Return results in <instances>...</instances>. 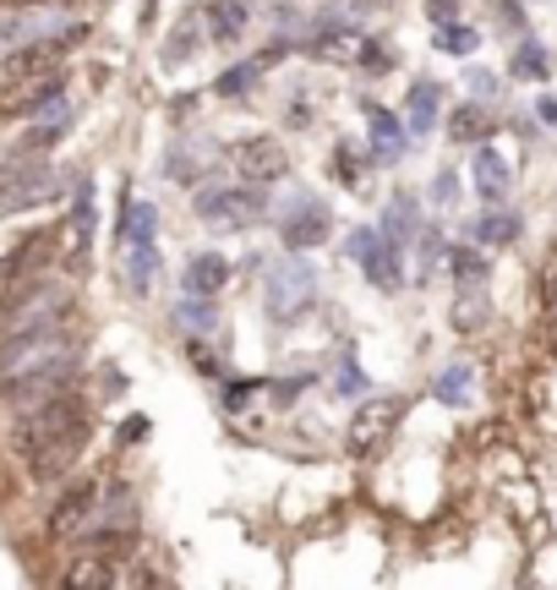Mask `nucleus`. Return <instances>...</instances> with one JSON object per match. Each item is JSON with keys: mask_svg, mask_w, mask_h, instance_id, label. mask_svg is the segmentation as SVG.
<instances>
[{"mask_svg": "<svg viewBox=\"0 0 557 590\" xmlns=\"http://www.w3.org/2000/svg\"><path fill=\"white\" fill-rule=\"evenodd\" d=\"M88 438H94V405L77 389H66V394H55V400H44V405H33L22 416H11V448L22 454V465H28V476L39 487L66 481L72 465L83 459Z\"/></svg>", "mask_w": 557, "mask_h": 590, "instance_id": "obj_1", "label": "nucleus"}, {"mask_svg": "<svg viewBox=\"0 0 557 590\" xmlns=\"http://www.w3.org/2000/svg\"><path fill=\"white\" fill-rule=\"evenodd\" d=\"M323 301V274L306 252H284L274 263H263V312L274 323H301L306 312H317Z\"/></svg>", "mask_w": 557, "mask_h": 590, "instance_id": "obj_2", "label": "nucleus"}, {"mask_svg": "<svg viewBox=\"0 0 557 590\" xmlns=\"http://www.w3.org/2000/svg\"><path fill=\"white\" fill-rule=\"evenodd\" d=\"M83 350H88V345H77V350H55V356H44V361H33V367L0 378V411L22 416V411H33V405H44V400L77 389V383H83Z\"/></svg>", "mask_w": 557, "mask_h": 590, "instance_id": "obj_3", "label": "nucleus"}, {"mask_svg": "<svg viewBox=\"0 0 557 590\" xmlns=\"http://www.w3.org/2000/svg\"><path fill=\"white\" fill-rule=\"evenodd\" d=\"M61 170L50 164V159H39V153H28V148H17V153H6L0 159V214H28V208H44V203H55L61 197Z\"/></svg>", "mask_w": 557, "mask_h": 590, "instance_id": "obj_4", "label": "nucleus"}, {"mask_svg": "<svg viewBox=\"0 0 557 590\" xmlns=\"http://www.w3.org/2000/svg\"><path fill=\"white\" fill-rule=\"evenodd\" d=\"M192 214L214 230H252L263 219H274V203H269V186L258 181H241V186H197V203Z\"/></svg>", "mask_w": 557, "mask_h": 590, "instance_id": "obj_5", "label": "nucleus"}, {"mask_svg": "<svg viewBox=\"0 0 557 590\" xmlns=\"http://www.w3.org/2000/svg\"><path fill=\"white\" fill-rule=\"evenodd\" d=\"M274 219H278L284 252H312V247H323V241L334 236V208H328L317 192H290Z\"/></svg>", "mask_w": 557, "mask_h": 590, "instance_id": "obj_6", "label": "nucleus"}, {"mask_svg": "<svg viewBox=\"0 0 557 590\" xmlns=\"http://www.w3.org/2000/svg\"><path fill=\"white\" fill-rule=\"evenodd\" d=\"M77 17H66L61 0H44V6H0V55L33 44V39H55L66 33Z\"/></svg>", "mask_w": 557, "mask_h": 590, "instance_id": "obj_7", "label": "nucleus"}, {"mask_svg": "<svg viewBox=\"0 0 557 590\" xmlns=\"http://www.w3.org/2000/svg\"><path fill=\"white\" fill-rule=\"evenodd\" d=\"M99 492H105V481H94V476L66 481V492H61V498H55V509H50V536H55V542H77V536L94 525Z\"/></svg>", "mask_w": 557, "mask_h": 590, "instance_id": "obj_8", "label": "nucleus"}, {"mask_svg": "<svg viewBox=\"0 0 557 590\" xmlns=\"http://www.w3.org/2000/svg\"><path fill=\"white\" fill-rule=\"evenodd\" d=\"M367 159L378 164V170H389V164H400L405 153H411V121H405V110H389V105H367Z\"/></svg>", "mask_w": 557, "mask_h": 590, "instance_id": "obj_9", "label": "nucleus"}, {"mask_svg": "<svg viewBox=\"0 0 557 590\" xmlns=\"http://www.w3.org/2000/svg\"><path fill=\"white\" fill-rule=\"evenodd\" d=\"M66 94V66H55V72H44V77H17V83H6L0 88V116L6 121H33L50 99H61Z\"/></svg>", "mask_w": 557, "mask_h": 590, "instance_id": "obj_10", "label": "nucleus"}, {"mask_svg": "<svg viewBox=\"0 0 557 590\" xmlns=\"http://www.w3.org/2000/svg\"><path fill=\"white\" fill-rule=\"evenodd\" d=\"M138 525H142L138 487H132V481H105L99 509H94V525H88L77 542H88V536H116V531H138ZM77 542H72V547H77Z\"/></svg>", "mask_w": 557, "mask_h": 590, "instance_id": "obj_11", "label": "nucleus"}, {"mask_svg": "<svg viewBox=\"0 0 557 590\" xmlns=\"http://www.w3.org/2000/svg\"><path fill=\"white\" fill-rule=\"evenodd\" d=\"M55 252H61V225L22 236V241H17V247H11V252L0 258V291H6L11 280H28V274H50Z\"/></svg>", "mask_w": 557, "mask_h": 590, "instance_id": "obj_12", "label": "nucleus"}, {"mask_svg": "<svg viewBox=\"0 0 557 590\" xmlns=\"http://www.w3.org/2000/svg\"><path fill=\"white\" fill-rule=\"evenodd\" d=\"M405 252H411L405 241H394V236H383V230H378L372 252H367V258H361L356 269L367 274V285H372V291L400 295V291H405Z\"/></svg>", "mask_w": 557, "mask_h": 590, "instance_id": "obj_13", "label": "nucleus"}, {"mask_svg": "<svg viewBox=\"0 0 557 590\" xmlns=\"http://www.w3.org/2000/svg\"><path fill=\"white\" fill-rule=\"evenodd\" d=\"M230 159H236V175L258 181V186H274V181L290 175V159H284V148L274 138H247V143L230 148Z\"/></svg>", "mask_w": 557, "mask_h": 590, "instance_id": "obj_14", "label": "nucleus"}, {"mask_svg": "<svg viewBox=\"0 0 557 590\" xmlns=\"http://www.w3.org/2000/svg\"><path fill=\"white\" fill-rule=\"evenodd\" d=\"M400 416H405V400H372V405H361V416L350 422V438H345L350 454H372L378 442L400 427Z\"/></svg>", "mask_w": 557, "mask_h": 590, "instance_id": "obj_15", "label": "nucleus"}, {"mask_svg": "<svg viewBox=\"0 0 557 590\" xmlns=\"http://www.w3.org/2000/svg\"><path fill=\"white\" fill-rule=\"evenodd\" d=\"M470 186H476V203H481V208H503V203H509V159L492 143H476Z\"/></svg>", "mask_w": 557, "mask_h": 590, "instance_id": "obj_16", "label": "nucleus"}, {"mask_svg": "<svg viewBox=\"0 0 557 590\" xmlns=\"http://www.w3.org/2000/svg\"><path fill=\"white\" fill-rule=\"evenodd\" d=\"M77 127V105L61 94V99H50L33 121H28V132H22V148L28 153H50V148H61V138Z\"/></svg>", "mask_w": 557, "mask_h": 590, "instance_id": "obj_17", "label": "nucleus"}, {"mask_svg": "<svg viewBox=\"0 0 557 590\" xmlns=\"http://www.w3.org/2000/svg\"><path fill=\"white\" fill-rule=\"evenodd\" d=\"M116 241L121 252L127 247H159V208L148 197H132L121 192V214H116Z\"/></svg>", "mask_w": 557, "mask_h": 590, "instance_id": "obj_18", "label": "nucleus"}, {"mask_svg": "<svg viewBox=\"0 0 557 590\" xmlns=\"http://www.w3.org/2000/svg\"><path fill=\"white\" fill-rule=\"evenodd\" d=\"M203 44H208V11H203V6H192V11H181V22L170 28V39H164L159 61H164V66H186Z\"/></svg>", "mask_w": 557, "mask_h": 590, "instance_id": "obj_19", "label": "nucleus"}, {"mask_svg": "<svg viewBox=\"0 0 557 590\" xmlns=\"http://www.w3.org/2000/svg\"><path fill=\"white\" fill-rule=\"evenodd\" d=\"M225 285H230V258H225L219 247L186 258V274H181V291L186 295H219Z\"/></svg>", "mask_w": 557, "mask_h": 590, "instance_id": "obj_20", "label": "nucleus"}, {"mask_svg": "<svg viewBox=\"0 0 557 590\" xmlns=\"http://www.w3.org/2000/svg\"><path fill=\"white\" fill-rule=\"evenodd\" d=\"M443 132L454 138L459 148H476V143H492V132H498V121H492V110H487V99H465L459 110H448V121H443Z\"/></svg>", "mask_w": 557, "mask_h": 590, "instance_id": "obj_21", "label": "nucleus"}, {"mask_svg": "<svg viewBox=\"0 0 557 590\" xmlns=\"http://www.w3.org/2000/svg\"><path fill=\"white\" fill-rule=\"evenodd\" d=\"M203 153H214V143H203V138H175V143L164 148V175L181 181V186H203V175H208V164H214V159H203Z\"/></svg>", "mask_w": 557, "mask_h": 590, "instance_id": "obj_22", "label": "nucleus"}, {"mask_svg": "<svg viewBox=\"0 0 557 590\" xmlns=\"http://www.w3.org/2000/svg\"><path fill=\"white\" fill-rule=\"evenodd\" d=\"M361 39V28L339 11V6H323L317 17H312V33H306V50H317V55H339L345 44H356Z\"/></svg>", "mask_w": 557, "mask_h": 590, "instance_id": "obj_23", "label": "nucleus"}, {"mask_svg": "<svg viewBox=\"0 0 557 590\" xmlns=\"http://www.w3.org/2000/svg\"><path fill=\"white\" fill-rule=\"evenodd\" d=\"M405 121H411L416 138H432V132L443 127V83H432V77H416V83H411V94H405Z\"/></svg>", "mask_w": 557, "mask_h": 590, "instance_id": "obj_24", "label": "nucleus"}, {"mask_svg": "<svg viewBox=\"0 0 557 590\" xmlns=\"http://www.w3.org/2000/svg\"><path fill=\"white\" fill-rule=\"evenodd\" d=\"M94 225H99V203H94V175H77V181H72V236H77V269H88Z\"/></svg>", "mask_w": 557, "mask_h": 590, "instance_id": "obj_25", "label": "nucleus"}, {"mask_svg": "<svg viewBox=\"0 0 557 590\" xmlns=\"http://www.w3.org/2000/svg\"><path fill=\"white\" fill-rule=\"evenodd\" d=\"M509 77H520V83H547V77H553V50H547L536 33H520L514 50H509Z\"/></svg>", "mask_w": 557, "mask_h": 590, "instance_id": "obj_26", "label": "nucleus"}, {"mask_svg": "<svg viewBox=\"0 0 557 590\" xmlns=\"http://www.w3.org/2000/svg\"><path fill=\"white\" fill-rule=\"evenodd\" d=\"M520 236H525V219L509 214V208H481L476 225H470V241H476V247H492V252H498V247H514Z\"/></svg>", "mask_w": 557, "mask_h": 590, "instance_id": "obj_27", "label": "nucleus"}, {"mask_svg": "<svg viewBox=\"0 0 557 590\" xmlns=\"http://www.w3.org/2000/svg\"><path fill=\"white\" fill-rule=\"evenodd\" d=\"M274 61H278L274 50H263V55H252V61H236L230 72H219V77H214V94H219V99H247V94L263 83V72H269Z\"/></svg>", "mask_w": 557, "mask_h": 590, "instance_id": "obj_28", "label": "nucleus"}, {"mask_svg": "<svg viewBox=\"0 0 557 590\" xmlns=\"http://www.w3.org/2000/svg\"><path fill=\"white\" fill-rule=\"evenodd\" d=\"M170 323L181 328V334H214L219 328V295H186L170 306Z\"/></svg>", "mask_w": 557, "mask_h": 590, "instance_id": "obj_29", "label": "nucleus"}, {"mask_svg": "<svg viewBox=\"0 0 557 590\" xmlns=\"http://www.w3.org/2000/svg\"><path fill=\"white\" fill-rule=\"evenodd\" d=\"M378 230L411 247V241L421 236V197L416 192H394V197H389V208H383V219H378Z\"/></svg>", "mask_w": 557, "mask_h": 590, "instance_id": "obj_30", "label": "nucleus"}, {"mask_svg": "<svg viewBox=\"0 0 557 590\" xmlns=\"http://www.w3.org/2000/svg\"><path fill=\"white\" fill-rule=\"evenodd\" d=\"M203 11H208V39H214V44H241V33H247V22H252L247 0H208Z\"/></svg>", "mask_w": 557, "mask_h": 590, "instance_id": "obj_31", "label": "nucleus"}, {"mask_svg": "<svg viewBox=\"0 0 557 590\" xmlns=\"http://www.w3.org/2000/svg\"><path fill=\"white\" fill-rule=\"evenodd\" d=\"M470 394H476V367H470V361H454V367H443V372L432 378V400L448 405V411L470 405Z\"/></svg>", "mask_w": 557, "mask_h": 590, "instance_id": "obj_32", "label": "nucleus"}, {"mask_svg": "<svg viewBox=\"0 0 557 590\" xmlns=\"http://www.w3.org/2000/svg\"><path fill=\"white\" fill-rule=\"evenodd\" d=\"M339 400H367L372 394V378H367V367H361V356H356V345L345 339V350H339V361H334V383H328Z\"/></svg>", "mask_w": 557, "mask_h": 590, "instance_id": "obj_33", "label": "nucleus"}, {"mask_svg": "<svg viewBox=\"0 0 557 590\" xmlns=\"http://www.w3.org/2000/svg\"><path fill=\"white\" fill-rule=\"evenodd\" d=\"M432 50H443V55H459V61H470V55L481 50V28H476V22H465V17H454V22L432 28Z\"/></svg>", "mask_w": 557, "mask_h": 590, "instance_id": "obj_34", "label": "nucleus"}, {"mask_svg": "<svg viewBox=\"0 0 557 590\" xmlns=\"http://www.w3.org/2000/svg\"><path fill=\"white\" fill-rule=\"evenodd\" d=\"M487 280H470V285H459L454 295V323H459V334H476L481 323H487Z\"/></svg>", "mask_w": 557, "mask_h": 590, "instance_id": "obj_35", "label": "nucleus"}, {"mask_svg": "<svg viewBox=\"0 0 557 590\" xmlns=\"http://www.w3.org/2000/svg\"><path fill=\"white\" fill-rule=\"evenodd\" d=\"M127 291L138 295H153V280H159V247H127Z\"/></svg>", "mask_w": 557, "mask_h": 590, "instance_id": "obj_36", "label": "nucleus"}, {"mask_svg": "<svg viewBox=\"0 0 557 590\" xmlns=\"http://www.w3.org/2000/svg\"><path fill=\"white\" fill-rule=\"evenodd\" d=\"M312 389H317V372H312V367H295V372H278L274 383H269V400H274L278 411H290V405L306 400Z\"/></svg>", "mask_w": 557, "mask_h": 590, "instance_id": "obj_37", "label": "nucleus"}, {"mask_svg": "<svg viewBox=\"0 0 557 590\" xmlns=\"http://www.w3.org/2000/svg\"><path fill=\"white\" fill-rule=\"evenodd\" d=\"M356 66H361V77H389V72L400 66V55H394V44H383V39H361V44H356Z\"/></svg>", "mask_w": 557, "mask_h": 590, "instance_id": "obj_38", "label": "nucleus"}, {"mask_svg": "<svg viewBox=\"0 0 557 590\" xmlns=\"http://www.w3.org/2000/svg\"><path fill=\"white\" fill-rule=\"evenodd\" d=\"M367 164H372V159H361V153H356V143H334V159H328V170H334V181H339V186H361Z\"/></svg>", "mask_w": 557, "mask_h": 590, "instance_id": "obj_39", "label": "nucleus"}, {"mask_svg": "<svg viewBox=\"0 0 557 590\" xmlns=\"http://www.w3.org/2000/svg\"><path fill=\"white\" fill-rule=\"evenodd\" d=\"M448 236L437 230V225H421V236H416V258H421V274H432V269H443L448 263Z\"/></svg>", "mask_w": 557, "mask_h": 590, "instance_id": "obj_40", "label": "nucleus"}, {"mask_svg": "<svg viewBox=\"0 0 557 590\" xmlns=\"http://www.w3.org/2000/svg\"><path fill=\"white\" fill-rule=\"evenodd\" d=\"M186 361H192L208 383H219V378H225V361L208 350V334H186Z\"/></svg>", "mask_w": 557, "mask_h": 590, "instance_id": "obj_41", "label": "nucleus"}, {"mask_svg": "<svg viewBox=\"0 0 557 590\" xmlns=\"http://www.w3.org/2000/svg\"><path fill=\"white\" fill-rule=\"evenodd\" d=\"M263 389H269L263 378H230V372H225V378H219V405H225V411H241V405H247L252 394H263Z\"/></svg>", "mask_w": 557, "mask_h": 590, "instance_id": "obj_42", "label": "nucleus"}, {"mask_svg": "<svg viewBox=\"0 0 557 590\" xmlns=\"http://www.w3.org/2000/svg\"><path fill=\"white\" fill-rule=\"evenodd\" d=\"M448 269H454V280H459V285L487 280V258H481L476 247H448Z\"/></svg>", "mask_w": 557, "mask_h": 590, "instance_id": "obj_43", "label": "nucleus"}, {"mask_svg": "<svg viewBox=\"0 0 557 590\" xmlns=\"http://www.w3.org/2000/svg\"><path fill=\"white\" fill-rule=\"evenodd\" d=\"M432 203H437V208H459V203H465L459 170H437V175H432Z\"/></svg>", "mask_w": 557, "mask_h": 590, "instance_id": "obj_44", "label": "nucleus"}, {"mask_svg": "<svg viewBox=\"0 0 557 590\" xmlns=\"http://www.w3.org/2000/svg\"><path fill=\"white\" fill-rule=\"evenodd\" d=\"M492 11H498V22H503V33H509V39L531 33V17H525V6H520V0H492Z\"/></svg>", "mask_w": 557, "mask_h": 590, "instance_id": "obj_45", "label": "nucleus"}, {"mask_svg": "<svg viewBox=\"0 0 557 590\" xmlns=\"http://www.w3.org/2000/svg\"><path fill=\"white\" fill-rule=\"evenodd\" d=\"M465 88H470V99H487V105L503 94V83H498L487 66H470V72H465Z\"/></svg>", "mask_w": 557, "mask_h": 590, "instance_id": "obj_46", "label": "nucleus"}, {"mask_svg": "<svg viewBox=\"0 0 557 590\" xmlns=\"http://www.w3.org/2000/svg\"><path fill=\"white\" fill-rule=\"evenodd\" d=\"M372 241H378V225H356V230L345 236V247H339V252H345L350 263H361V258L372 252Z\"/></svg>", "mask_w": 557, "mask_h": 590, "instance_id": "obj_47", "label": "nucleus"}, {"mask_svg": "<svg viewBox=\"0 0 557 590\" xmlns=\"http://www.w3.org/2000/svg\"><path fill=\"white\" fill-rule=\"evenodd\" d=\"M148 433H153V427H148V416H127V422H121V427H116V438H121V448H132V442H142L148 438Z\"/></svg>", "mask_w": 557, "mask_h": 590, "instance_id": "obj_48", "label": "nucleus"}, {"mask_svg": "<svg viewBox=\"0 0 557 590\" xmlns=\"http://www.w3.org/2000/svg\"><path fill=\"white\" fill-rule=\"evenodd\" d=\"M312 121H317V116H312V105H306V99H290V105H284V127H295V132H306Z\"/></svg>", "mask_w": 557, "mask_h": 590, "instance_id": "obj_49", "label": "nucleus"}, {"mask_svg": "<svg viewBox=\"0 0 557 590\" xmlns=\"http://www.w3.org/2000/svg\"><path fill=\"white\" fill-rule=\"evenodd\" d=\"M121 389H127V372H121V367H116V361H110V367H105V372H99V394H105V400H116V394H121Z\"/></svg>", "mask_w": 557, "mask_h": 590, "instance_id": "obj_50", "label": "nucleus"}, {"mask_svg": "<svg viewBox=\"0 0 557 590\" xmlns=\"http://www.w3.org/2000/svg\"><path fill=\"white\" fill-rule=\"evenodd\" d=\"M459 17V0H426V22L432 28H443V22H454Z\"/></svg>", "mask_w": 557, "mask_h": 590, "instance_id": "obj_51", "label": "nucleus"}, {"mask_svg": "<svg viewBox=\"0 0 557 590\" xmlns=\"http://www.w3.org/2000/svg\"><path fill=\"white\" fill-rule=\"evenodd\" d=\"M531 116H536V121H542V127H547V132H557V99H553V94H542V99H536V110H531Z\"/></svg>", "mask_w": 557, "mask_h": 590, "instance_id": "obj_52", "label": "nucleus"}, {"mask_svg": "<svg viewBox=\"0 0 557 590\" xmlns=\"http://www.w3.org/2000/svg\"><path fill=\"white\" fill-rule=\"evenodd\" d=\"M170 110H175L170 121H181V127H186V121H192V110H197V94H181V99H175Z\"/></svg>", "mask_w": 557, "mask_h": 590, "instance_id": "obj_53", "label": "nucleus"}]
</instances>
